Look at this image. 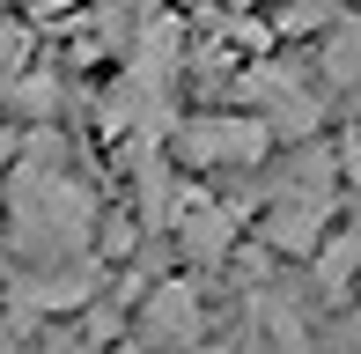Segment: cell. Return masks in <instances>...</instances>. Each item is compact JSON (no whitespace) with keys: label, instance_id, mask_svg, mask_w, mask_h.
<instances>
[{"label":"cell","instance_id":"cell-1","mask_svg":"<svg viewBox=\"0 0 361 354\" xmlns=\"http://www.w3.org/2000/svg\"><path fill=\"white\" fill-rule=\"evenodd\" d=\"M0 221H8V259L23 273H59L89 266V229H96V192L81 185L59 155V140H30V155L0 185Z\"/></svg>","mask_w":361,"mask_h":354},{"label":"cell","instance_id":"cell-2","mask_svg":"<svg viewBox=\"0 0 361 354\" xmlns=\"http://www.w3.org/2000/svg\"><path fill=\"white\" fill-rule=\"evenodd\" d=\"M170 148H177V163H192V170H258L273 155V133L251 111H214V118H177Z\"/></svg>","mask_w":361,"mask_h":354},{"label":"cell","instance_id":"cell-3","mask_svg":"<svg viewBox=\"0 0 361 354\" xmlns=\"http://www.w3.org/2000/svg\"><path fill=\"white\" fill-rule=\"evenodd\" d=\"M332 207L339 200H310V192H273L258 207V236H266L281 259H310V251L332 236Z\"/></svg>","mask_w":361,"mask_h":354},{"label":"cell","instance_id":"cell-4","mask_svg":"<svg viewBox=\"0 0 361 354\" xmlns=\"http://www.w3.org/2000/svg\"><path fill=\"white\" fill-rule=\"evenodd\" d=\"M140 340L155 354H192V347H200V295H192L185 281L155 288L147 310H140Z\"/></svg>","mask_w":361,"mask_h":354},{"label":"cell","instance_id":"cell-5","mask_svg":"<svg viewBox=\"0 0 361 354\" xmlns=\"http://www.w3.org/2000/svg\"><path fill=\"white\" fill-rule=\"evenodd\" d=\"M170 229H177V244H185V259H228V236H236V207H221V200H200V192H185V200L170 207Z\"/></svg>","mask_w":361,"mask_h":354},{"label":"cell","instance_id":"cell-6","mask_svg":"<svg viewBox=\"0 0 361 354\" xmlns=\"http://www.w3.org/2000/svg\"><path fill=\"white\" fill-rule=\"evenodd\" d=\"M310 273H317V295L324 303H347L361 281V229H332L317 251H310Z\"/></svg>","mask_w":361,"mask_h":354},{"label":"cell","instance_id":"cell-7","mask_svg":"<svg viewBox=\"0 0 361 354\" xmlns=\"http://www.w3.org/2000/svg\"><path fill=\"white\" fill-rule=\"evenodd\" d=\"M317 74H324V89L361 96V15H339V23L324 30V44H317Z\"/></svg>","mask_w":361,"mask_h":354},{"label":"cell","instance_id":"cell-8","mask_svg":"<svg viewBox=\"0 0 361 354\" xmlns=\"http://www.w3.org/2000/svg\"><path fill=\"white\" fill-rule=\"evenodd\" d=\"M52 82H44V74H37V82H15V104H23V111H44V104H52Z\"/></svg>","mask_w":361,"mask_h":354},{"label":"cell","instance_id":"cell-9","mask_svg":"<svg viewBox=\"0 0 361 354\" xmlns=\"http://www.w3.org/2000/svg\"><path fill=\"white\" fill-rule=\"evenodd\" d=\"M15 67H23V30L0 23V74H15Z\"/></svg>","mask_w":361,"mask_h":354},{"label":"cell","instance_id":"cell-10","mask_svg":"<svg viewBox=\"0 0 361 354\" xmlns=\"http://www.w3.org/2000/svg\"><path fill=\"white\" fill-rule=\"evenodd\" d=\"M37 15H67V8H81V0H30Z\"/></svg>","mask_w":361,"mask_h":354},{"label":"cell","instance_id":"cell-11","mask_svg":"<svg viewBox=\"0 0 361 354\" xmlns=\"http://www.w3.org/2000/svg\"><path fill=\"white\" fill-rule=\"evenodd\" d=\"M192 354H236V347H192Z\"/></svg>","mask_w":361,"mask_h":354},{"label":"cell","instance_id":"cell-12","mask_svg":"<svg viewBox=\"0 0 361 354\" xmlns=\"http://www.w3.org/2000/svg\"><path fill=\"white\" fill-rule=\"evenodd\" d=\"M354 15H361V0H354Z\"/></svg>","mask_w":361,"mask_h":354},{"label":"cell","instance_id":"cell-13","mask_svg":"<svg viewBox=\"0 0 361 354\" xmlns=\"http://www.w3.org/2000/svg\"><path fill=\"white\" fill-rule=\"evenodd\" d=\"M0 8H8V0H0Z\"/></svg>","mask_w":361,"mask_h":354}]
</instances>
